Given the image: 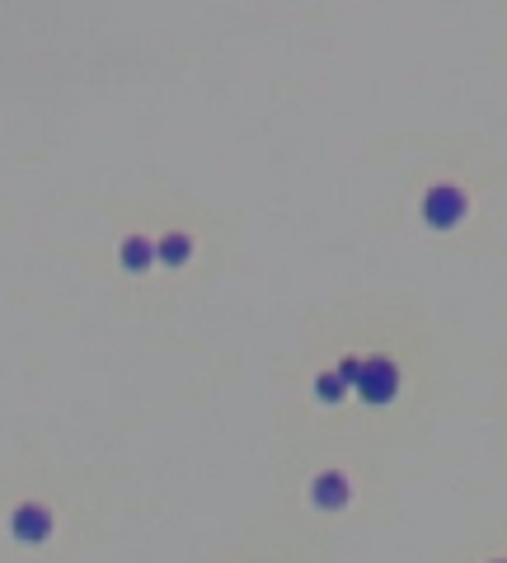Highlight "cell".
<instances>
[{"label": "cell", "instance_id": "6da1fadb", "mask_svg": "<svg viewBox=\"0 0 507 563\" xmlns=\"http://www.w3.org/2000/svg\"><path fill=\"white\" fill-rule=\"evenodd\" d=\"M414 212L428 235L451 240V235H461V230L475 221V193H470L461 179H428L418 188Z\"/></svg>", "mask_w": 507, "mask_h": 563}, {"label": "cell", "instance_id": "7a4b0ae2", "mask_svg": "<svg viewBox=\"0 0 507 563\" xmlns=\"http://www.w3.org/2000/svg\"><path fill=\"white\" fill-rule=\"evenodd\" d=\"M146 235H151V259H155L151 277L155 273H165V277L188 273L202 254V240L193 226H165V230H146Z\"/></svg>", "mask_w": 507, "mask_h": 563}, {"label": "cell", "instance_id": "3957f363", "mask_svg": "<svg viewBox=\"0 0 507 563\" xmlns=\"http://www.w3.org/2000/svg\"><path fill=\"white\" fill-rule=\"evenodd\" d=\"M353 498H357V484L343 465H324V470H315L306 479V503L315 512H348Z\"/></svg>", "mask_w": 507, "mask_h": 563}, {"label": "cell", "instance_id": "277c9868", "mask_svg": "<svg viewBox=\"0 0 507 563\" xmlns=\"http://www.w3.org/2000/svg\"><path fill=\"white\" fill-rule=\"evenodd\" d=\"M10 535L19 545H47L52 540V507L43 503H19L10 512Z\"/></svg>", "mask_w": 507, "mask_h": 563}]
</instances>
